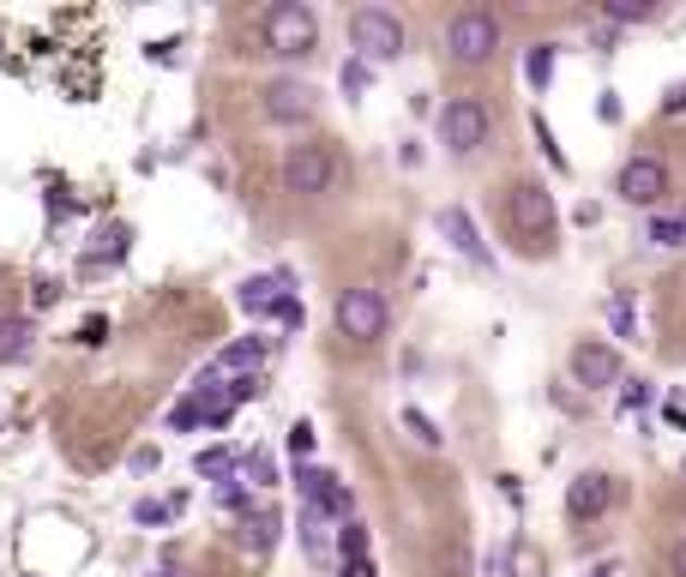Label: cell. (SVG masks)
I'll return each instance as SVG.
<instances>
[{
  "instance_id": "4dcf8cb0",
  "label": "cell",
  "mask_w": 686,
  "mask_h": 577,
  "mask_svg": "<svg viewBox=\"0 0 686 577\" xmlns=\"http://www.w3.org/2000/svg\"><path fill=\"white\" fill-rule=\"evenodd\" d=\"M536 139H542L548 163H554V168H566V151H560V145H554V127H548V121H542V115H536Z\"/></svg>"
},
{
  "instance_id": "1f68e13d",
  "label": "cell",
  "mask_w": 686,
  "mask_h": 577,
  "mask_svg": "<svg viewBox=\"0 0 686 577\" xmlns=\"http://www.w3.org/2000/svg\"><path fill=\"white\" fill-rule=\"evenodd\" d=\"M645 403H650V379H633V385L621 391V410L633 415V410H645Z\"/></svg>"
},
{
  "instance_id": "d4e9b609",
  "label": "cell",
  "mask_w": 686,
  "mask_h": 577,
  "mask_svg": "<svg viewBox=\"0 0 686 577\" xmlns=\"http://www.w3.org/2000/svg\"><path fill=\"white\" fill-rule=\"evenodd\" d=\"M325 529H332V524H325L320 512H301V548H308L313 560H320V553H325Z\"/></svg>"
},
{
  "instance_id": "ba28073f",
  "label": "cell",
  "mask_w": 686,
  "mask_h": 577,
  "mask_svg": "<svg viewBox=\"0 0 686 577\" xmlns=\"http://www.w3.org/2000/svg\"><path fill=\"white\" fill-rule=\"evenodd\" d=\"M284 187L301 192V199L325 192L332 187V151H325V145H296V151L284 156Z\"/></svg>"
},
{
  "instance_id": "ac0fdd59",
  "label": "cell",
  "mask_w": 686,
  "mask_h": 577,
  "mask_svg": "<svg viewBox=\"0 0 686 577\" xmlns=\"http://www.w3.org/2000/svg\"><path fill=\"white\" fill-rule=\"evenodd\" d=\"M30 331H37V325H30L25 313L0 319V361H25L30 355Z\"/></svg>"
},
{
  "instance_id": "6da1fadb",
  "label": "cell",
  "mask_w": 686,
  "mask_h": 577,
  "mask_svg": "<svg viewBox=\"0 0 686 577\" xmlns=\"http://www.w3.org/2000/svg\"><path fill=\"white\" fill-rule=\"evenodd\" d=\"M506 223L524 241V253H548L560 217H554V199L542 192V180H519V187L506 192Z\"/></svg>"
},
{
  "instance_id": "8fae6325",
  "label": "cell",
  "mask_w": 686,
  "mask_h": 577,
  "mask_svg": "<svg viewBox=\"0 0 686 577\" xmlns=\"http://www.w3.org/2000/svg\"><path fill=\"white\" fill-rule=\"evenodd\" d=\"M284 296H296V283H289L284 271H265V277H247L241 289H235V308H241L247 319H265V313H277Z\"/></svg>"
},
{
  "instance_id": "7402d4cb",
  "label": "cell",
  "mask_w": 686,
  "mask_h": 577,
  "mask_svg": "<svg viewBox=\"0 0 686 577\" xmlns=\"http://www.w3.org/2000/svg\"><path fill=\"white\" fill-rule=\"evenodd\" d=\"M403 427H410V434L422 439L427 451H440V446H446V434H440V427H434V422H427V415L415 410V403H403Z\"/></svg>"
},
{
  "instance_id": "9a60e30c",
  "label": "cell",
  "mask_w": 686,
  "mask_h": 577,
  "mask_svg": "<svg viewBox=\"0 0 686 577\" xmlns=\"http://www.w3.org/2000/svg\"><path fill=\"white\" fill-rule=\"evenodd\" d=\"M265 367V337H235L217 355V373H235V379H260Z\"/></svg>"
},
{
  "instance_id": "7bdbcfd3",
  "label": "cell",
  "mask_w": 686,
  "mask_h": 577,
  "mask_svg": "<svg viewBox=\"0 0 686 577\" xmlns=\"http://www.w3.org/2000/svg\"><path fill=\"white\" fill-rule=\"evenodd\" d=\"M681 235H686V211H681Z\"/></svg>"
},
{
  "instance_id": "4fadbf2b",
  "label": "cell",
  "mask_w": 686,
  "mask_h": 577,
  "mask_svg": "<svg viewBox=\"0 0 686 577\" xmlns=\"http://www.w3.org/2000/svg\"><path fill=\"white\" fill-rule=\"evenodd\" d=\"M265 115L284 121V127H296V121L313 115V90L301 85V78H277V85L265 90Z\"/></svg>"
},
{
  "instance_id": "60d3db41",
  "label": "cell",
  "mask_w": 686,
  "mask_h": 577,
  "mask_svg": "<svg viewBox=\"0 0 686 577\" xmlns=\"http://www.w3.org/2000/svg\"><path fill=\"white\" fill-rule=\"evenodd\" d=\"M674 577H686V536L674 541Z\"/></svg>"
},
{
  "instance_id": "e575fe53",
  "label": "cell",
  "mask_w": 686,
  "mask_h": 577,
  "mask_svg": "<svg viewBox=\"0 0 686 577\" xmlns=\"http://www.w3.org/2000/svg\"><path fill=\"white\" fill-rule=\"evenodd\" d=\"M103 337H109V319H103V313H91V319H85V325H78V343H103Z\"/></svg>"
},
{
  "instance_id": "2e32d148",
  "label": "cell",
  "mask_w": 686,
  "mask_h": 577,
  "mask_svg": "<svg viewBox=\"0 0 686 577\" xmlns=\"http://www.w3.org/2000/svg\"><path fill=\"white\" fill-rule=\"evenodd\" d=\"M277 529H284V517L265 505V512H253V517L241 524V541H247L253 553H272V548H277Z\"/></svg>"
},
{
  "instance_id": "f1b7e54d",
  "label": "cell",
  "mask_w": 686,
  "mask_h": 577,
  "mask_svg": "<svg viewBox=\"0 0 686 577\" xmlns=\"http://www.w3.org/2000/svg\"><path fill=\"white\" fill-rule=\"evenodd\" d=\"M284 446H289V457H296V463H308V457H313V427H308V422H296Z\"/></svg>"
},
{
  "instance_id": "8d00e7d4",
  "label": "cell",
  "mask_w": 686,
  "mask_h": 577,
  "mask_svg": "<svg viewBox=\"0 0 686 577\" xmlns=\"http://www.w3.org/2000/svg\"><path fill=\"white\" fill-rule=\"evenodd\" d=\"M247 398H260V379H235L229 385V403H247Z\"/></svg>"
},
{
  "instance_id": "484cf974",
  "label": "cell",
  "mask_w": 686,
  "mask_h": 577,
  "mask_svg": "<svg viewBox=\"0 0 686 577\" xmlns=\"http://www.w3.org/2000/svg\"><path fill=\"white\" fill-rule=\"evenodd\" d=\"M645 241H650V247H686V235H681V217H657V223H650V229H645Z\"/></svg>"
},
{
  "instance_id": "d590c367",
  "label": "cell",
  "mask_w": 686,
  "mask_h": 577,
  "mask_svg": "<svg viewBox=\"0 0 686 577\" xmlns=\"http://www.w3.org/2000/svg\"><path fill=\"white\" fill-rule=\"evenodd\" d=\"M512 572V541H506V548H494L488 553V577H506Z\"/></svg>"
},
{
  "instance_id": "d6986e66",
  "label": "cell",
  "mask_w": 686,
  "mask_h": 577,
  "mask_svg": "<svg viewBox=\"0 0 686 577\" xmlns=\"http://www.w3.org/2000/svg\"><path fill=\"white\" fill-rule=\"evenodd\" d=\"M554 61H560L554 42H536V49L524 54V78H531V90H548V85H554Z\"/></svg>"
},
{
  "instance_id": "3957f363",
  "label": "cell",
  "mask_w": 686,
  "mask_h": 577,
  "mask_svg": "<svg viewBox=\"0 0 686 577\" xmlns=\"http://www.w3.org/2000/svg\"><path fill=\"white\" fill-rule=\"evenodd\" d=\"M260 30H265V49L272 54H308L313 37H320V25H313V13L301 7V0H277V7H265Z\"/></svg>"
},
{
  "instance_id": "7c38bea8",
  "label": "cell",
  "mask_w": 686,
  "mask_h": 577,
  "mask_svg": "<svg viewBox=\"0 0 686 577\" xmlns=\"http://www.w3.org/2000/svg\"><path fill=\"white\" fill-rule=\"evenodd\" d=\"M572 379L590 385V391H596V385H614V379H621V355H614L609 343H578V349H572Z\"/></svg>"
},
{
  "instance_id": "ab89813d",
  "label": "cell",
  "mask_w": 686,
  "mask_h": 577,
  "mask_svg": "<svg viewBox=\"0 0 686 577\" xmlns=\"http://www.w3.org/2000/svg\"><path fill=\"white\" fill-rule=\"evenodd\" d=\"M169 427H199V415L187 410V403H175V410H169Z\"/></svg>"
},
{
  "instance_id": "5b68a950",
  "label": "cell",
  "mask_w": 686,
  "mask_h": 577,
  "mask_svg": "<svg viewBox=\"0 0 686 577\" xmlns=\"http://www.w3.org/2000/svg\"><path fill=\"white\" fill-rule=\"evenodd\" d=\"M296 488H301V512H320L325 524H350V493H344V481H337L332 469H320V463H296Z\"/></svg>"
},
{
  "instance_id": "4316f807",
  "label": "cell",
  "mask_w": 686,
  "mask_h": 577,
  "mask_svg": "<svg viewBox=\"0 0 686 577\" xmlns=\"http://www.w3.org/2000/svg\"><path fill=\"white\" fill-rule=\"evenodd\" d=\"M609 319H614V337H638V319H633V301L626 296L609 301Z\"/></svg>"
},
{
  "instance_id": "8992f818",
  "label": "cell",
  "mask_w": 686,
  "mask_h": 577,
  "mask_svg": "<svg viewBox=\"0 0 686 577\" xmlns=\"http://www.w3.org/2000/svg\"><path fill=\"white\" fill-rule=\"evenodd\" d=\"M440 145L458 156L482 151V145H488V109H482L476 97H452V103L440 109Z\"/></svg>"
},
{
  "instance_id": "f35d334b",
  "label": "cell",
  "mask_w": 686,
  "mask_h": 577,
  "mask_svg": "<svg viewBox=\"0 0 686 577\" xmlns=\"http://www.w3.org/2000/svg\"><path fill=\"white\" fill-rule=\"evenodd\" d=\"M337 577H379V572H374V560H344V572Z\"/></svg>"
},
{
  "instance_id": "5bb4252c",
  "label": "cell",
  "mask_w": 686,
  "mask_h": 577,
  "mask_svg": "<svg viewBox=\"0 0 686 577\" xmlns=\"http://www.w3.org/2000/svg\"><path fill=\"white\" fill-rule=\"evenodd\" d=\"M440 235L452 241V253L470 259V265H488V247H482V235H476V223H470L464 205H446L440 211Z\"/></svg>"
},
{
  "instance_id": "277c9868",
  "label": "cell",
  "mask_w": 686,
  "mask_h": 577,
  "mask_svg": "<svg viewBox=\"0 0 686 577\" xmlns=\"http://www.w3.org/2000/svg\"><path fill=\"white\" fill-rule=\"evenodd\" d=\"M446 49H452V61L482 66L494 49H500V18L482 13V7H464V13L452 18V30H446Z\"/></svg>"
},
{
  "instance_id": "603a6c76",
  "label": "cell",
  "mask_w": 686,
  "mask_h": 577,
  "mask_svg": "<svg viewBox=\"0 0 686 577\" xmlns=\"http://www.w3.org/2000/svg\"><path fill=\"white\" fill-rule=\"evenodd\" d=\"M241 475L253 481V488H272V481H277V463L265 457V451H241Z\"/></svg>"
},
{
  "instance_id": "b9f144b4",
  "label": "cell",
  "mask_w": 686,
  "mask_h": 577,
  "mask_svg": "<svg viewBox=\"0 0 686 577\" xmlns=\"http://www.w3.org/2000/svg\"><path fill=\"white\" fill-rule=\"evenodd\" d=\"M590 577H609V565H602V572H590Z\"/></svg>"
},
{
  "instance_id": "cb8c5ba5",
  "label": "cell",
  "mask_w": 686,
  "mask_h": 577,
  "mask_svg": "<svg viewBox=\"0 0 686 577\" xmlns=\"http://www.w3.org/2000/svg\"><path fill=\"white\" fill-rule=\"evenodd\" d=\"M337 553H344V560H367V529L356 524V517L337 529Z\"/></svg>"
},
{
  "instance_id": "e0dca14e",
  "label": "cell",
  "mask_w": 686,
  "mask_h": 577,
  "mask_svg": "<svg viewBox=\"0 0 686 577\" xmlns=\"http://www.w3.org/2000/svg\"><path fill=\"white\" fill-rule=\"evenodd\" d=\"M194 469L205 475V481H217V488H223V481H235V469H241V457H235L229 446H205V451H199V457H194Z\"/></svg>"
},
{
  "instance_id": "d6a6232c",
  "label": "cell",
  "mask_w": 686,
  "mask_h": 577,
  "mask_svg": "<svg viewBox=\"0 0 686 577\" xmlns=\"http://www.w3.org/2000/svg\"><path fill=\"white\" fill-rule=\"evenodd\" d=\"M103 253H109V259H121V253H127V229H121V223H115V229L103 235V247H97V259H103ZM97 259H91V265H97ZM91 265H85V271H91Z\"/></svg>"
},
{
  "instance_id": "f546056e",
  "label": "cell",
  "mask_w": 686,
  "mask_h": 577,
  "mask_svg": "<svg viewBox=\"0 0 686 577\" xmlns=\"http://www.w3.org/2000/svg\"><path fill=\"white\" fill-rule=\"evenodd\" d=\"M272 319L284 325V331H301V319H308V313H301V301H296V296H284V301H277V313H272Z\"/></svg>"
},
{
  "instance_id": "74e56055",
  "label": "cell",
  "mask_w": 686,
  "mask_h": 577,
  "mask_svg": "<svg viewBox=\"0 0 686 577\" xmlns=\"http://www.w3.org/2000/svg\"><path fill=\"white\" fill-rule=\"evenodd\" d=\"M686 109V85H669V97H662V115H681Z\"/></svg>"
},
{
  "instance_id": "44dd1931",
  "label": "cell",
  "mask_w": 686,
  "mask_h": 577,
  "mask_svg": "<svg viewBox=\"0 0 686 577\" xmlns=\"http://www.w3.org/2000/svg\"><path fill=\"white\" fill-rule=\"evenodd\" d=\"M175 512H182V500H139V505H133V524H145V529H163Z\"/></svg>"
},
{
  "instance_id": "52a82bcc",
  "label": "cell",
  "mask_w": 686,
  "mask_h": 577,
  "mask_svg": "<svg viewBox=\"0 0 686 577\" xmlns=\"http://www.w3.org/2000/svg\"><path fill=\"white\" fill-rule=\"evenodd\" d=\"M332 313H337V331L356 337V343H379L386 337V301L374 289H344Z\"/></svg>"
},
{
  "instance_id": "ffe728a7",
  "label": "cell",
  "mask_w": 686,
  "mask_h": 577,
  "mask_svg": "<svg viewBox=\"0 0 686 577\" xmlns=\"http://www.w3.org/2000/svg\"><path fill=\"white\" fill-rule=\"evenodd\" d=\"M602 13L614 25H638V18H657V0H602Z\"/></svg>"
},
{
  "instance_id": "7a4b0ae2",
  "label": "cell",
  "mask_w": 686,
  "mask_h": 577,
  "mask_svg": "<svg viewBox=\"0 0 686 577\" xmlns=\"http://www.w3.org/2000/svg\"><path fill=\"white\" fill-rule=\"evenodd\" d=\"M350 42H356V61H367V66L403 54L398 13H386V7H356V13H350Z\"/></svg>"
},
{
  "instance_id": "9c48e42d",
  "label": "cell",
  "mask_w": 686,
  "mask_h": 577,
  "mask_svg": "<svg viewBox=\"0 0 686 577\" xmlns=\"http://www.w3.org/2000/svg\"><path fill=\"white\" fill-rule=\"evenodd\" d=\"M614 192H621L626 205H657L662 192H669V168H662L657 156H633V163L621 168V180H614Z\"/></svg>"
},
{
  "instance_id": "836d02e7",
  "label": "cell",
  "mask_w": 686,
  "mask_h": 577,
  "mask_svg": "<svg viewBox=\"0 0 686 577\" xmlns=\"http://www.w3.org/2000/svg\"><path fill=\"white\" fill-rule=\"evenodd\" d=\"M217 505H223V512H247V488H241V481H223Z\"/></svg>"
},
{
  "instance_id": "83f0119b",
  "label": "cell",
  "mask_w": 686,
  "mask_h": 577,
  "mask_svg": "<svg viewBox=\"0 0 686 577\" xmlns=\"http://www.w3.org/2000/svg\"><path fill=\"white\" fill-rule=\"evenodd\" d=\"M337 78H344V90H350V97H362L367 78H374V66H367V61H344V73H337Z\"/></svg>"
},
{
  "instance_id": "30bf717a",
  "label": "cell",
  "mask_w": 686,
  "mask_h": 577,
  "mask_svg": "<svg viewBox=\"0 0 686 577\" xmlns=\"http://www.w3.org/2000/svg\"><path fill=\"white\" fill-rule=\"evenodd\" d=\"M609 505H614V481H609V475H596V469L578 475V481L566 488V517H572V524H596Z\"/></svg>"
}]
</instances>
